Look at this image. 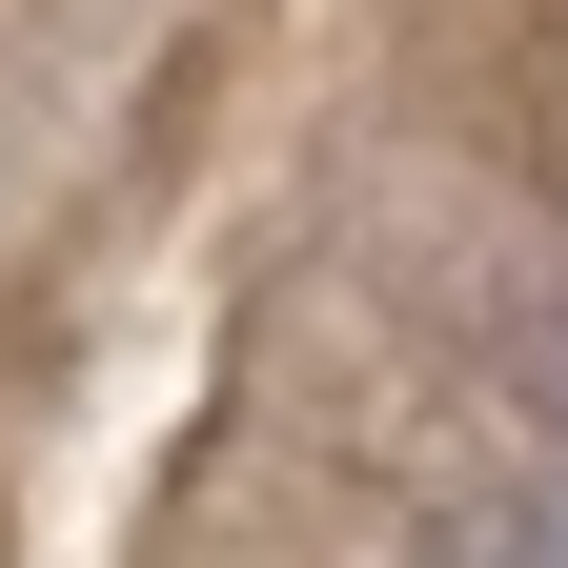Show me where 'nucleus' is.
Returning a JSON list of instances; mask_svg holds the SVG:
<instances>
[{
  "label": "nucleus",
  "mask_w": 568,
  "mask_h": 568,
  "mask_svg": "<svg viewBox=\"0 0 568 568\" xmlns=\"http://www.w3.org/2000/svg\"><path fill=\"white\" fill-rule=\"evenodd\" d=\"M548 163H568V142H548Z\"/></svg>",
  "instance_id": "obj_3"
},
{
  "label": "nucleus",
  "mask_w": 568,
  "mask_h": 568,
  "mask_svg": "<svg viewBox=\"0 0 568 568\" xmlns=\"http://www.w3.org/2000/svg\"><path fill=\"white\" fill-rule=\"evenodd\" d=\"M487 386L528 406V467H568V264L487 284Z\"/></svg>",
  "instance_id": "obj_2"
},
{
  "label": "nucleus",
  "mask_w": 568,
  "mask_h": 568,
  "mask_svg": "<svg viewBox=\"0 0 568 568\" xmlns=\"http://www.w3.org/2000/svg\"><path fill=\"white\" fill-rule=\"evenodd\" d=\"M426 568H568V467H467V487H426Z\"/></svg>",
  "instance_id": "obj_1"
}]
</instances>
